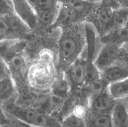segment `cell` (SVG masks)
<instances>
[{"label": "cell", "instance_id": "7c38bea8", "mask_svg": "<svg viewBox=\"0 0 128 127\" xmlns=\"http://www.w3.org/2000/svg\"><path fill=\"white\" fill-rule=\"evenodd\" d=\"M100 77L108 84L128 77V70L124 60L121 58L102 71Z\"/></svg>", "mask_w": 128, "mask_h": 127}, {"label": "cell", "instance_id": "5b68a950", "mask_svg": "<svg viewBox=\"0 0 128 127\" xmlns=\"http://www.w3.org/2000/svg\"><path fill=\"white\" fill-rule=\"evenodd\" d=\"M86 54L84 53L81 57L64 72L70 85L72 92L81 90L86 85Z\"/></svg>", "mask_w": 128, "mask_h": 127}, {"label": "cell", "instance_id": "7402d4cb", "mask_svg": "<svg viewBox=\"0 0 128 127\" xmlns=\"http://www.w3.org/2000/svg\"><path fill=\"white\" fill-rule=\"evenodd\" d=\"M85 121L86 127H113L111 113L95 115L87 110Z\"/></svg>", "mask_w": 128, "mask_h": 127}, {"label": "cell", "instance_id": "74e56055", "mask_svg": "<svg viewBox=\"0 0 128 127\" xmlns=\"http://www.w3.org/2000/svg\"><path fill=\"white\" fill-rule=\"evenodd\" d=\"M127 101H128H128L127 100Z\"/></svg>", "mask_w": 128, "mask_h": 127}, {"label": "cell", "instance_id": "d6a6232c", "mask_svg": "<svg viewBox=\"0 0 128 127\" xmlns=\"http://www.w3.org/2000/svg\"><path fill=\"white\" fill-rule=\"evenodd\" d=\"M121 48L124 51L128 52V43L124 45L122 47H121Z\"/></svg>", "mask_w": 128, "mask_h": 127}, {"label": "cell", "instance_id": "6da1fadb", "mask_svg": "<svg viewBox=\"0 0 128 127\" xmlns=\"http://www.w3.org/2000/svg\"><path fill=\"white\" fill-rule=\"evenodd\" d=\"M56 43L58 70L64 72L81 56L86 49V35L85 22L61 28Z\"/></svg>", "mask_w": 128, "mask_h": 127}, {"label": "cell", "instance_id": "ba28073f", "mask_svg": "<svg viewBox=\"0 0 128 127\" xmlns=\"http://www.w3.org/2000/svg\"><path fill=\"white\" fill-rule=\"evenodd\" d=\"M122 54L121 48L104 44L93 62L101 72L121 59Z\"/></svg>", "mask_w": 128, "mask_h": 127}, {"label": "cell", "instance_id": "484cf974", "mask_svg": "<svg viewBox=\"0 0 128 127\" xmlns=\"http://www.w3.org/2000/svg\"><path fill=\"white\" fill-rule=\"evenodd\" d=\"M0 38L2 39L6 38H18L11 30L6 19L2 16H0Z\"/></svg>", "mask_w": 128, "mask_h": 127}, {"label": "cell", "instance_id": "8d00e7d4", "mask_svg": "<svg viewBox=\"0 0 128 127\" xmlns=\"http://www.w3.org/2000/svg\"><path fill=\"white\" fill-rule=\"evenodd\" d=\"M124 100H126L128 101V98H127V99H124Z\"/></svg>", "mask_w": 128, "mask_h": 127}, {"label": "cell", "instance_id": "d6986e66", "mask_svg": "<svg viewBox=\"0 0 128 127\" xmlns=\"http://www.w3.org/2000/svg\"><path fill=\"white\" fill-rule=\"evenodd\" d=\"M103 44L116 45L121 48L128 43V27L127 26L114 30L111 31L100 38Z\"/></svg>", "mask_w": 128, "mask_h": 127}, {"label": "cell", "instance_id": "d590c367", "mask_svg": "<svg viewBox=\"0 0 128 127\" xmlns=\"http://www.w3.org/2000/svg\"><path fill=\"white\" fill-rule=\"evenodd\" d=\"M126 26H127V27H128V21H127V24H126Z\"/></svg>", "mask_w": 128, "mask_h": 127}, {"label": "cell", "instance_id": "7a4b0ae2", "mask_svg": "<svg viewBox=\"0 0 128 127\" xmlns=\"http://www.w3.org/2000/svg\"><path fill=\"white\" fill-rule=\"evenodd\" d=\"M2 106L10 118L20 121L29 127H61L60 122L55 117L35 107L18 105L14 101Z\"/></svg>", "mask_w": 128, "mask_h": 127}, {"label": "cell", "instance_id": "cb8c5ba5", "mask_svg": "<svg viewBox=\"0 0 128 127\" xmlns=\"http://www.w3.org/2000/svg\"><path fill=\"white\" fill-rule=\"evenodd\" d=\"M60 124L61 127H86L85 118L79 116L72 112L64 116Z\"/></svg>", "mask_w": 128, "mask_h": 127}, {"label": "cell", "instance_id": "8fae6325", "mask_svg": "<svg viewBox=\"0 0 128 127\" xmlns=\"http://www.w3.org/2000/svg\"><path fill=\"white\" fill-rule=\"evenodd\" d=\"M14 12L34 31L37 23L36 13L26 0L12 1Z\"/></svg>", "mask_w": 128, "mask_h": 127}, {"label": "cell", "instance_id": "1f68e13d", "mask_svg": "<svg viewBox=\"0 0 128 127\" xmlns=\"http://www.w3.org/2000/svg\"><path fill=\"white\" fill-rule=\"evenodd\" d=\"M121 50H122V51L121 59H122L125 61L128 62V52L124 51L122 48H121Z\"/></svg>", "mask_w": 128, "mask_h": 127}, {"label": "cell", "instance_id": "9a60e30c", "mask_svg": "<svg viewBox=\"0 0 128 127\" xmlns=\"http://www.w3.org/2000/svg\"><path fill=\"white\" fill-rule=\"evenodd\" d=\"M113 127H128V103L126 100H116L111 113Z\"/></svg>", "mask_w": 128, "mask_h": 127}, {"label": "cell", "instance_id": "9c48e42d", "mask_svg": "<svg viewBox=\"0 0 128 127\" xmlns=\"http://www.w3.org/2000/svg\"><path fill=\"white\" fill-rule=\"evenodd\" d=\"M116 103L107 90L88 101L86 104L87 111L92 114L111 113Z\"/></svg>", "mask_w": 128, "mask_h": 127}, {"label": "cell", "instance_id": "603a6c76", "mask_svg": "<svg viewBox=\"0 0 128 127\" xmlns=\"http://www.w3.org/2000/svg\"><path fill=\"white\" fill-rule=\"evenodd\" d=\"M128 19V7H122L114 10L110 31L126 27Z\"/></svg>", "mask_w": 128, "mask_h": 127}, {"label": "cell", "instance_id": "4dcf8cb0", "mask_svg": "<svg viewBox=\"0 0 128 127\" xmlns=\"http://www.w3.org/2000/svg\"><path fill=\"white\" fill-rule=\"evenodd\" d=\"M121 6L128 7V0H116Z\"/></svg>", "mask_w": 128, "mask_h": 127}, {"label": "cell", "instance_id": "8992f818", "mask_svg": "<svg viewBox=\"0 0 128 127\" xmlns=\"http://www.w3.org/2000/svg\"><path fill=\"white\" fill-rule=\"evenodd\" d=\"M23 52L18 53L8 60L7 65L10 77L15 82L17 88L27 83L26 75L28 65Z\"/></svg>", "mask_w": 128, "mask_h": 127}, {"label": "cell", "instance_id": "ab89813d", "mask_svg": "<svg viewBox=\"0 0 128 127\" xmlns=\"http://www.w3.org/2000/svg\"><path fill=\"white\" fill-rule=\"evenodd\" d=\"M10 0L12 1L13 0Z\"/></svg>", "mask_w": 128, "mask_h": 127}, {"label": "cell", "instance_id": "f35d334b", "mask_svg": "<svg viewBox=\"0 0 128 127\" xmlns=\"http://www.w3.org/2000/svg\"><path fill=\"white\" fill-rule=\"evenodd\" d=\"M2 40V39H1V38H0V40Z\"/></svg>", "mask_w": 128, "mask_h": 127}, {"label": "cell", "instance_id": "d4e9b609", "mask_svg": "<svg viewBox=\"0 0 128 127\" xmlns=\"http://www.w3.org/2000/svg\"><path fill=\"white\" fill-rule=\"evenodd\" d=\"M59 4L58 0H38L36 13L40 11L56 10Z\"/></svg>", "mask_w": 128, "mask_h": 127}, {"label": "cell", "instance_id": "ac0fdd59", "mask_svg": "<svg viewBox=\"0 0 128 127\" xmlns=\"http://www.w3.org/2000/svg\"><path fill=\"white\" fill-rule=\"evenodd\" d=\"M18 93V88L10 76L0 80V105L14 101Z\"/></svg>", "mask_w": 128, "mask_h": 127}, {"label": "cell", "instance_id": "277c9868", "mask_svg": "<svg viewBox=\"0 0 128 127\" xmlns=\"http://www.w3.org/2000/svg\"><path fill=\"white\" fill-rule=\"evenodd\" d=\"M114 10L104 1H102L86 22L94 28L100 37H103L111 30Z\"/></svg>", "mask_w": 128, "mask_h": 127}, {"label": "cell", "instance_id": "4316f807", "mask_svg": "<svg viewBox=\"0 0 128 127\" xmlns=\"http://www.w3.org/2000/svg\"><path fill=\"white\" fill-rule=\"evenodd\" d=\"M13 12H14L12 1L0 0V16H4Z\"/></svg>", "mask_w": 128, "mask_h": 127}, {"label": "cell", "instance_id": "f546056e", "mask_svg": "<svg viewBox=\"0 0 128 127\" xmlns=\"http://www.w3.org/2000/svg\"><path fill=\"white\" fill-rule=\"evenodd\" d=\"M26 0L36 12L38 0Z\"/></svg>", "mask_w": 128, "mask_h": 127}, {"label": "cell", "instance_id": "83f0119b", "mask_svg": "<svg viewBox=\"0 0 128 127\" xmlns=\"http://www.w3.org/2000/svg\"><path fill=\"white\" fill-rule=\"evenodd\" d=\"M12 121L8 116L5 110L0 105V127H6L12 125Z\"/></svg>", "mask_w": 128, "mask_h": 127}, {"label": "cell", "instance_id": "44dd1931", "mask_svg": "<svg viewBox=\"0 0 128 127\" xmlns=\"http://www.w3.org/2000/svg\"><path fill=\"white\" fill-rule=\"evenodd\" d=\"M107 90L111 97L116 100L127 99L128 98V77L108 84Z\"/></svg>", "mask_w": 128, "mask_h": 127}, {"label": "cell", "instance_id": "f1b7e54d", "mask_svg": "<svg viewBox=\"0 0 128 127\" xmlns=\"http://www.w3.org/2000/svg\"><path fill=\"white\" fill-rule=\"evenodd\" d=\"M9 76L10 75L7 65L0 58V80Z\"/></svg>", "mask_w": 128, "mask_h": 127}, {"label": "cell", "instance_id": "ffe728a7", "mask_svg": "<svg viewBox=\"0 0 128 127\" xmlns=\"http://www.w3.org/2000/svg\"><path fill=\"white\" fill-rule=\"evenodd\" d=\"M108 85L101 77L86 84L82 89H84V94L86 97V104L88 101L105 91Z\"/></svg>", "mask_w": 128, "mask_h": 127}, {"label": "cell", "instance_id": "5bb4252c", "mask_svg": "<svg viewBox=\"0 0 128 127\" xmlns=\"http://www.w3.org/2000/svg\"><path fill=\"white\" fill-rule=\"evenodd\" d=\"M3 17L13 33L18 38L26 40L30 36L32 31L14 12Z\"/></svg>", "mask_w": 128, "mask_h": 127}, {"label": "cell", "instance_id": "2e32d148", "mask_svg": "<svg viewBox=\"0 0 128 127\" xmlns=\"http://www.w3.org/2000/svg\"><path fill=\"white\" fill-rule=\"evenodd\" d=\"M58 1L60 4L66 6L85 16L86 21L101 3H94L86 0H58Z\"/></svg>", "mask_w": 128, "mask_h": 127}, {"label": "cell", "instance_id": "3957f363", "mask_svg": "<svg viewBox=\"0 0 128 127\" xmlns=\"http://www.w3.org/2000/svg\"><path fill=\"white\" fill-rule=\"evenodd\" d=\"M54 65L39 61L30 64L26 75L28 85L37 90H50L57 73Z\"/></svg>", "mask_w": 128, "mask_h": 127}, {"label": "cell", "instance_id": "30bf717a", "mask_svg": "<svg viewBox=\"0 0 128 127\" xmlns=\"http://www.w3.org/2000/svg\"><path fill=\"white\" fill-rule=\"evenodd\" d=\"M26 40L18 38H6L0 40V58L4 62L12 56L23 52Z\"/></svg>", "mask_w": 128, "mask_h": 127}, {"label": "cell", "instance_id": "52a82bcc", "mask_svg": "<svg viewBox=\"0 0 128 127\" xmlns=\"http://www.w3.org/2000/svg\"><path fill=\"white\" fill-rule=\"evenodd\" d=\"M57 16L50 29V33L57 29L78 23L86 22V18L82 14L59 3Z\"/></svg>", "mask_w": 128, "mask_h": 127}, {"label": "cell", "instance_id": "4fadbf2b", "mask_svg": "<svg viewBox=\"0 0 128 127\" xmlns=\"http://www.w3.org/2000/svg\"><path fill=\"white\" fill-rule=\"evenodd\" d=\"M58 71L50 90L51 94L62 100H65L72 92L71 87L64 72Z\"/></svg>", "mask_w": 128, "mask_h": 127}, {"label": "cell", "instance_id": "e575fe53", "mask_svg": "<svg viewBox=\"0 0 128 127\" xmlns=\"http://www.w3.org/2000/svg\"><path fill=\"white\" fill-rule=\"evenodd\" d=\"M124 60V61L125 62V63L126 65V68H127V70H128V62H126V61H125Z\"/></svg>", "mask_w": 128, "mask_h": 127}, {"label": "cell", "instance_id": "836d02e7", "mask_svg": "<svg viewBox=\"0 0 128 127\" xmlns=\"http://www.w3.org/2000/svg\"><path fill=\"white\" fill-rule=\"evenodd\" d=\"M91 2H94V3H100L103 0H86Z\"/></svg>", "mask_w": 128, "mask_h": 127}, {"label": "cell", "instance_id": "e0dca14e", "mask_svg": "<svg viewBox=\"0 0 128 127\" xmlns=\"http://www.w3.org/2000/svg\"><path fill=\"white\" fill-rule=\"evenodd\" d=\"M58 10L40 11L37 12L36 25L34 31L42 35L50 33V29L54 22Z\"/></svg>", "mask_w": 128, "mask_h": 127}]
</instances>
